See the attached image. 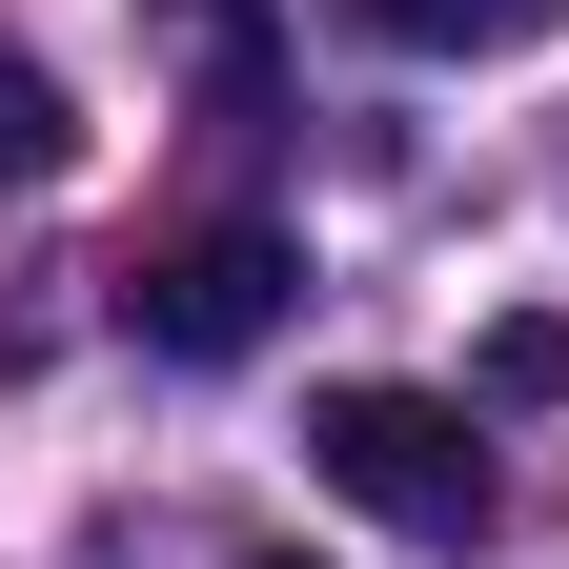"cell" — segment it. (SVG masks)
<instances>
[{
    "label": "cell",
    "instance_id": "1",
    "mask_svg": "<svg viewBox=\"0 0 569 569\" xmlns=\"http://www.w3.org/2000/svg\"><path fill=\"white\" fill-rule=\"evenodd\" d=\"M306 468L367 529H407V549L488 529V448H468V407H427V387H306Z\"/></svg>",
    "mask_w": 569,
    "mask_h": 569
},
{
    "label": "cell",
    "instance_id": "2",
    "mask_svg": "<svg viewBox=\"0 0 569 569\" xmlns=\"http://www.w3.org/2000/svg\"><path fill=\"white\" fill-rule=\"evenodd\" d=\"M284 284H306V264H284V224H183V244L122 264V326L163 346V367H244V346L284 326Z\"/></svg>",
    "mask_w": 569,
    "mask_h": 569
},
{
    "label": "cell",
    "instance_id": "3",
    "mask_svg": "<svg viewBox=\"0 0 569 569\" xmlns=\"http://www.w3.org/2000/svg\"><path fill=\"white\" fill-rule=\"evenodd\" d=\"M61 163H82V102H61L21 41H0V183H61Z\"/></svg>",
    "mask_w": 569,
    "mask_h": 569
},
{
    "label": "cell",
    "instance_id": "4",
    "mask_svg": "<svg viewBox=\"0 0 569 569\" xmlns=\"http://www.w3.org/2000/svg\"><path fill=\"white\" fill-rule=\"evenodd\" d=\"M387 41H448V61H488V41H569V0H367Z\"/></svg>",
    "mask_w": 569,
    "mask_h": 569
},
{
    "label": "cell",
    "instance_id": "5",
    "mask_svg": "<svg viewBox=\"0 0 569 569\" xmlns=\"http://www.w3.org/2000/svg\"><path fill=\"white\" fill-rule=\"evenodd\" d=\"M488 407H569V306H509L488 326V367H468Z\"/></svg>",
    "mask_w": 569,
    "mask_h": 569
},
{
    "label": "cell",
    "instance_id": "6",
    "mask_svg": "<svg viewBox=\"0 0 569 569\" xmlns=\"http://www.w3.org/2000/svg\"><path fill=\"white\" fill-rule=\"evenodd\" d=\"M264 569H284V549H264Z\"/></svg>",
    "mask_w": 569,
    "mask_h": 569
}]
</instances>
